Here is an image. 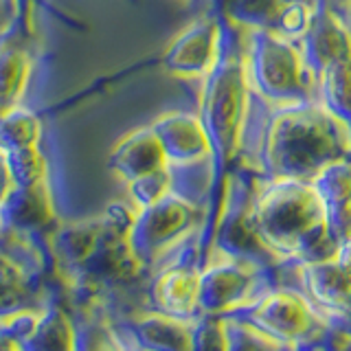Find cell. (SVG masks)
I'll use <instances>...</instances> for the list:
<instances>
[{
  "label": "cell",
  "mask_w": 351,
  "mask_h": 351,
  "mask_svg": "<svg viewBox=\"0 0 351 351\" xmlns=\"http://www.w3.org/2000/svg\"><path fill=\"white\" fill-rule=\"evenodd\" d=\"M31 0H18L9 25L0 29V114L20 106L33 69Z\"/></svg>",
  "instance_id": "obj_8"
},
{
  "label": "cell",
  "mask_w": 351,
  "mask_h": 351,
  "mask_svg": "<svg viewBox=\"0 0 351 351\" xmlns=\"http://www.w3.org/2000/svg\"><path fill=\"white\" fill-rule=\"evenodd\" d=\"M250 323L261 334L279 340H299L316 325V314L307 296L294 290H272L248 305Z\"/></svg>",
  "instance_id": "obj_9"
},
{
  "label": "cell",
  "mask_w": 351,
  "mask_h": 351,
  "mask_svg": "<svg viewBox=\"0 0 351 351\" xmlns=\"http://www.w3.org/2000/svg\"><path fill=\"white\" fill-rule=\"evenodd\" d=\"M90 351H123L114 338H97V343L93 345Z\"/></svg>",
  "instance_id": "obj_22"
},
{
  "label": "cell",
  "mask_w": 351,
  "mask_h": 351,
  "mask_svg": "<svg viewBox=\"0 0 351 351\" xmlns=\"http://www.w3.org/2000/svg\"><path fill=\"white\" fill-rule=\"evenodd\" d=\"M197 224V204L189 195L171 191L158 202L136 211L130 244L141 261L158 259L167 248L182 241Z\"/></svg>",
  "instance_id": "obj_5"
},
{
  "label": "cell",
  "mask_w": 351,
  "mask_h": 351,
  "mask_svg": "<svg viewBox=\"0 0 351 351\" xmlns=\"http://www.w3.org/2000/svg\"><path fill=\"white\" fill-rule=\"evenodd\" d=\"M222 44L213 69L200 82V121L211 147V193L226 191V180L241 162L252 104L246 75L244 31L222 16Z\"/></svg>",
  "instance_id": "obj_3"
},
{
  "label": "cell",
  "mask_w": 351,
  "mask_h": 351,
  "mask_svg": "<svg viewBox=\"0 0 351 351\" xmlns=\"http://www.w3.org/2000/svg\"><path fill=\"white\" fill-rule=\"evenodd\" d=\"M351 158V130L321 99L274 108L252 95L239 167L257 180H314Z\"/></svg>",
  "instance_id": "obj_1"
},
{
  "label": "cell",
  "mask_w": 351,
  "mask_h": 351,
  "mask_svg": "<svg viewBox=\"0 0 351 351\" xmlns=\"http://www.w3.org/2000/svg\"><path fill=\"white\" fill-rule=\"evenodd\" d=\"M16 345L18 351H75V334L66 316L53 312L38 316V323Z\"/></svg>",
  "instance_id": "obj_18"
},
{
  "label": "cell",
  "mask_w": 351,
  "mask_h": 351,
  "mask_svg": "<svg viewBox=\"0 0 351 351\" xmlns=\"http://www.w3.org/2000/svg\"><path fill=\"white\" fill-rule=\"evenodd\" d=\"M290 0H213V7L241 31H274Z\"/></svg>",
  "instance_id": "obj_16"
},
{
  "label": "cell",
  "mask_w": 351,
  "mask_h": 351,
  "mask_svg": "<svg viewBox=\"0 0 351 351\" xmlns=\"http://www.w3.org/2000/svg\"><path fill=\"white\" fill-rule=\"evenodd\" d=\"M14 189V178H11V171H9V165L5 158V152L0 149V206L5 204L9 191Z\"/></svg>",
  "instance_id": "obj_20"
},
{
  "label": "cell",
  "mask_w": 351,
  "mask_h": 351,
  "mask_svg": "<svg viewBox=\"0 0 351 351\" xmlns=\"http://www.w3.org/2000/svg\"><path fill=\"white\" fill-rule=\"evenodd\" d=\"M301 274L307 294L314 296V301L325 310L351 312V277L340 266L338 257L301 263Z\"/></svg>",
  "instance_id": "obj_13"
},
{
  "label": "cell",
  "mask_w": 351,
  "mask_h": 351,
  "mask_svg": "<svg viewBox=\"0 0 351 351\" xmlns=\"http://www.w3.org/2000/svg\"><path fill=\"white\" fill-rule=\"evenodd\" d=\"M0 215L14 228H40L49 224L53 217L51 193L47 178L29 184H14L5 204L0 206Z\"/></svg>",
  "instance_id": "obj_14"
},
{
  "label": "cell",
  "mask_w": 351,
  "mask_h": 351,
  "mask_svg": "<svg viewBox=\"0 0 351 351\" xmlns=\"http://www.w3.org/2000/svg\"><path fill=\"white\" fill-rule=\"evenodd\" d=\"M171 167H211V147L200 114L167 112L152 123Z\"/></svg>",
  "instance_id": "obj_10"
},
{
  "label": "cell",
  "mask_w": 351,
  "mask_h": 351,
  "mask_svg": "<svg viewBox=\"0 0 351 351\" xmlns=\"http://www.w3.org/2000/svg\"><path fill=\"white\" fill-rule=\"evenodd\" d=\"M338 261H340V266L345 268V272L351 277V239L349 241H345L343 246L338 248Z\"/></svg>",
  "instance_id": "obj_21"
},
{
  "label": "cell",
  "mask_w": 351,
  "mask_h": 351,
  "mask_svg": "<svg viewBox=\"0 0 351 351\" xmlns=\"http://www.w3.org/2000/svg\"><path fill=\"white\" fill-rule=\"evenodd\" d=\"M246 75L259 101L281 108L318 99V84L301 42L272 31H244Z\"/></svg>",
  "instance_id": "obj_4"
},
{
  "label": "cell",
  "mask_w": 351,
  "mask_h": 351,
  "mask_svg": "<svg viewBox=\"0 0 351 351\" xmlns=\"http://www.w3.org/2000/svg\"><path fill=\"white\" fill-rule=\"evenodd\" d=\"M31 290L16 261L0 255V323L18 321L22 316H38L40 310L31 305Z\"/></svg>",
  "instance_id": "obj_17"
},
{
  "label": "cell",
  "mask_w": 351,
  "mask_h": 351,
  "mask_svg": "<svg viewBox=\"0 0 351 351\" xmlns=\"http://www.w3.org/2000/svg\"><path fill=\"white\" fill-rule=\"evenodd\" d=\"M327 208V222L338 248L351 239V158L327 167L314 178Z\"/></svg>",
  "instance_id": "obj_12"
},
{
  "label": "cell",
  "mask_w": 351,
  "mask_h": 351,
  "mask_svg": "<svg viewBox=\"0 0 351 351\" xmlns=\"http://www.w3.org/2000/svg\"><path fill=\"white\" fill-rule=\"evenodd\" d=\"M261 268L263 263L255 259L235 257L219 250V259L202 270L197 305L208 312L248 307L261 296L257 294Z\"/></svg>",
  "instance_id": "obj_7"
},
{
  "label": "cell",
  "mask_w": 351,
  "mask_h": 351,
  "mask_svg": "<svg viewBox=\"0 0 351 351\" xmlns=\"http://www.w3.org/2000/svg\"><path fill=\"white\" fill-rule=\"evenodd\" d=\"M246 222L274 263H312L338 255L327 208L314 180H257L246 204Z\"/></svg>",
  "instance_id": "obj_2"
},
{
  "label": "cell",
  "mask_w": 351,
  "mask_h": 351,
  "mask_svg": "<svg viewBox=\"0 0 351 351\" xmlns=\"http://www.w3.org/2000/svg\"><path fill=\"white\" fill-rule=\"evenodd\" d=\"M222 25V14L215 7L202 18L193 20L165 49L160 58L162 69L184 82H202L219 55Z\"/></svg>",
  "instance_id": "obj_6"
},
{
  "label": "cell",
  "mask_w": 351,
  "mask_h": 351,
  "mask_svg": "<svg viewBox=\"0 0 351 351\" xmlns=\"http://www.w3.org/2000/svg\"><path fill=\"white\" fill-rule=\"evenodd\" d=\"M42 125L38 117L25 108H14L7 114H0V149L16 152L38 147Z\"/></svg>",
  "instance_id": "obj_19"
},
{
  "label": "cell",
  "mask_w": 351,
  "mask_h": 351,
  "mask_svg": "<svg viewBox=\"0 0 351 351\" xmlns=\"http://www.w3.org/2000/svg\"><path fill=\"white\" fill-rule=\"evenodd\" d=\"M202 272L191 266L167 268L154 283V299L167 316H191L200 301Z\"/></svg>",
  "instance_id": "obj_15"
},
{
  "label": "cell",
  "mask_w": 351,
  "mask_h": 351,
  "mask_svg": "<svg viewBox=\"0 0 351 351\" xmlns=\"http://www.w3.org/2000/svg\"><path fill=\"white\" fill-rule=\"evenodd\" d=\"M110 169H112L125 184L149 176L154 171H160L165 167H171L160 141L152 125L138 128L121 138L112 154H110Z\"/></svg>",
  "instance_id": "obj_11"
}]
</instances>
